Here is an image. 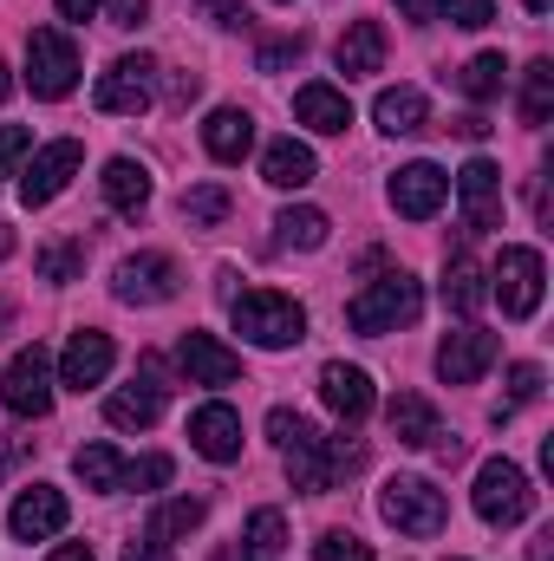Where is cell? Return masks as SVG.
Segmentation results:
<instances>
[{"label":"cell","instance_id":"6da1fadb","mask_svg":"<svg viewBox=\"0 0 554 561\" xmlns=\"http://www.w3.org/2000/svg\"><path fill=\"white\" fill-rule=\"evenodd\" d=\"M268 437H275L280 450H287V477H293V490H307V496H326L339 477H353V470H366V444L353 437H320L313 424L300 419V412H268Z\"/></svg>","mask_w":554,"mask_h":561},{"label":"cell","instance_id":"7a4b0ae2","mask_svg":"<svg viewBox=\"0 0 554 561\" xmlns=\"http://www.w3.org/2000/svg\"><path fill=\"white\" fill-rule=\"evenodd\" d=\"M229 320L242 340L268 346V353H287L307 340V307L293 294H275V287H255V294H229Z\"/></svg>","mask_w":554,"mask_h":561},{"label":"cell","instance_id":"3957f363","mask_svg":"<svg viewBox=\"0 0 554 561\" xmlns=\"http://www.w3.org/2000/svg\"><path fill=\"white\" fill-rule=\"evenodd\" d=\"M417 307H424V287H417L405 268H392V275H379L372 287H359L353 300H346V327L353 333H399V327H412Z\"/></svg>","mask_w":554,"mask_h":561},{"label":"cell","instance_id":"277c9868","mask_svg":"<svg viewBox=\"0 0 554 561\" xmlns=\"http://www.w3.org/2000/svg\"><path fill=\"white\" fill-rule=\"evenodd\" d=\"M379 516H385L399 536H437V529L450 523V503H443V490H437L430 477H392V483L379 490Z\"/></svg>","mask_w":554,"mask_h":561},{"label":"cell","instance_id":"5b68a950","mask_svg":"<svg viewBox=\"0 0 554 561\" xmlns=\"http://www.w3.org/2000/svg\"><path fill=\"white\" fill-rule=\"evenodd\" d=\"M26 85H33V99H66L79 85L72 33H59V26H33L26 33Z\"/></svg>","mask_w":554,"mask_h":561},{"label":"cell","instance_id":"8992f818","mask_svg":"<svg viewBox=\"0 0 554 561\" xmlns=\"http://www.w3.org/2000/svg\"><path fill=\"white\" fill-rule=\"evenodd\" d=\"M529 510H535V490H529L522 463L489 457V463L476 470V516H483V523H496V529H516Z\"/></svg>","mask_w":554,"mask_h":561},{"label":"cell","instance_id":"52a82bcc","mask_svg":"<svg viewBox=\"0 0 554 561\" xmlns=\"http://www.w3.org/2000/svg\"><path fill=\"white\" fill-rule=\"evenodd\" d=\"M489 294L503 300V313L509 320H529L535 307H542V287H549V262H542V249H503L496 255V268H489Z\"/></svg>","mask_w":554,"mask_h":561},{"label":"cell","instance_id":"ba28073f","mask_svg":"<svg viewBox=\"0 0 554 561\" xmlns=\"http://www.w3.org/2000/svg\"><path fill=\"white\" fill-rule=\"evenodd\" d=\"M0 399H7L13 419H46V412H53V353H46L39 340L13 353V366H7V379H0Z\"/></svg>","mask_w":554,"mask_h":561},{"label":"cell","instance_id":"9c48e42d","mask_svg":"<svg viewBox=\"0 0 554 561\" xmlns=\"http://www.w3.org/2000/svg\"><path fill=\"white\" fill-rule=\"evenodd\" d=\"M150 92H157V59H143V53H125V59H112L105 72H99V112H112V118H138L150 112Z\"/></svg>","mask_w":554,"mask_h":561},{"label":"cell","instance_id":"30bf717a","mask_svg":"<svg viewBox=\"0 0 554 561\" xmlns=\"http://www.w3.org/2000/svg\"><path fill=\"white\" fill-rule=\"evenodd\" d=\"M79 163H85V144L79 138H59V144H46V150H33V163L20 170V203H53L72 176H79Z\"/></svg>","mask_w":554,"mask_h":561},{"label":"cell","instance_id":"8fae6325","mask_svg":"<svg viewBox=\"0 0 554 561\" xmlns=\"http://www.w3.org/2000/svg\"><path fill=\"white\" fill-rule=\"evenodd\" d=\"M457 196H463V229L470 236H489L503 222V170L489 157H470L457 170Z\"/></svg>","mask_w":554,"mask_h":561},{"label":"cell","instance_id":"7c38bea8","mask_svg":"<svg viewBox=\"0 0 554 561\" xmlns=\"http://www.w3.org/2000/svg\"><path fill=\"white\" fill-rule=\"evenodd\" d=\"M496 353H503L496 333L457 327V333H443V346H437V373H443V386H476V379L496 366Z\"/></svg>","mask_w":554,"mask_h":561},{"label":"cell","instance_id":"4fadbf2b","mask_svg":"<svg viewBox=\"0 0 554 561\" xmlns=\"http://www.w3.org/2000/svg\"><path fill=\"white\" fill-rule=\"evenodd\" d=\"M112 359H118L112 333H99V327H79V333L66 340L59 386H72V392H92V386H105V379H112Z\"/></svg>","mask_w":554,"mask_h":561},{"label":"cell","instance_id":"5bb4252c","mask_svg":"<svg viewBox=\"0 0 554 561\" xmlns=\"http://www.w3.org/2000/svg\"><path fill=\"white\" fill-rule=\"evenodd\" d=\"M176 366L189 373V386H235L242 379V353L222 346L216 333H196V327L176 340Z\"/></svg>","mask_w":554,"mask_h":561},{"label":"cell","instance_id":"9a60e30c","mask_svg":"<svg viewBox=\"0 0 554 561\" xmlns=\"http://www.w3.org/2000/svg\"><path fill=\"white\" fill-rule=\"evenodd\" d=\"M176 262L170 255H131V262H118V300H131V307H163V300H176Z\"/></svg>","mask_w":554,"mask_h":561},{"label":"cell","instance_id":"2e32d148","mask_svg":"<svg viewBox=\"0 0 554 561\" xmlns=\"http://www.w3.org/2000/svg\"><path fill=\"white\" fill-rule=\"evenodd\" d=\"M66 523H72V510H66V496H59L53 483L20 490V496H13V510H7V529H13L20 542H46V536H59Z\"/></svg>","mask_w":554,"mask_h":561},{"label":"cell","instance_id":"e0dca14e","mask_svg":"<svg viewBox=\"0 0 554 561\" xmlns=\"http://www.w3.org/2000/svg\"><path fill=\"white\" fill-rule=\"evenodd\" d=\"M163 392H170V386H163V366L143 353V379L105 399V419L118 424V431H143V424H157V412H163Z\"/></svg>","mask_w":554,"mask_h":561},{"label":"cell","instance_id":"ac0fdd59","mask_svg":"<svg viewBox=\"0 0 554 561\" xmlns=\"http://www.w3.org/2000/svg\"><path fill=\"white\" fill-rule=\"evenodd\" d=\"M443 196H450V176H443L437 163H405V170L392 176V209H399V216H412V222L437 216V209H443Z\"/></svg>","mask_w":554,"mask_h":561},{"label":"cell","instance_id":"d6986e66","mask_svg":"<svg viewBox=\"0 0 554 561\" xmlns=\"http://www.w3.org/2000/svg\"><path fill=\"white\" fill-rule=\"evenodd\" d=\"M293 118H300L307 131H320V138H339V131L353 125V99H346L339 85L313 79V85H300V92H293Z\"/></svg>","mask_w":554,"mask_h":561},{"label":"cell","instance_id":"ffe728a7","mask_svg":"<svg viewBox=\"0 0 554 561\" xmlns=\"http://www.w3.org/2000/svg\"><path fill=\"white\" fill-rule=\"evenodd\" d=\"M320 399H326V412L346 424H359L372 412V379L359 373V366H346V359H333V366H320Z\"/></svg>","mask_w":554,"mask_h":561},{"label":"cell","instance_id":"44dd1931","mask_svg":"<svg viewBox=\"0 0 554 561\" xmlns=\"http://www.w3.org/2000/svg\"><path fill=\"white\" fill-rule=\"evenodd\" d=\"M189 444H196L209 463H235V457H242V419H235L229 405H203V412L189 419Z\"/></svg>","mask_w":554,"mask_h":561},{"label":"cell","instance_id":"7402d4cb","mask_svg":"<svg viewBox=\"0 0 554 561\" xmlns=\"http://www.w3.org/2000/svg\"><path fill=\"white\" fill-rule=\"evenodd\" d=\"M333 59H339L346 79H372V72L385 66V26H379V20H353V26L339 33Z\"/></svg>","mask_w":554,"mask_h":561},{"label":"cell","instance_id":"603a6c76","mask_svg":"<svg viewBox=\"0 0 554 561\" xmlns=\"http://www.w3.org/2000/svg\"><path fill=\"white\" fill-rule=\"evenodd\" d=\"M203 150H209L216 163H242V157L255 150V118H249L242 105L209 112V125H203Z\"/></svg>","mask_w":554,"mask_h":561},{"label":"cell","instance_id":"cb8c5ba5","mask_svg":"<svg viewBox=\"0 0 554 561\" xmlns=\"http://www.w3.org/2000/svg\"><path fill=\"white\" fill-rule=\"evenodd\" d=\"M372 118H379V131H392V138H417V131H430V105H424L417 85H385L379 105H372Z\"/></svg>","mask_w":554,"mask_h":561},{"label":"cell","instance_id":"d4e9b609","mask_svg":"<svg viewBox=\"0 0 554 561\" xmlns=\"http://www.w3.org/2000/svg\"><path fill=\"white\" fill-rule=\"evenodd\" d=\"M385 424H392V437H399V444H412V450H424V444H437V437H443L437 405H430L424 392H399V399L385 405Z\"/></svg>","mask_w":554,"mask_h":561},{"label":"cell","instance_id":"484cf974","mask_svg":"<svg viewBox=\"0 0 554 561\" xmlns=\"http://www.w3.org/2000/svg\"><path fill=\"white\" fill-rule=\"evenodd\" d=\"M320 176V163H313V150L293 138H275L262 150V183H275V190H307Z\"/></svg>","mask_w":554,"mask_h":561},{"label":"cell","instance_id":"4316f807","mask_svg":"<svg viewBox=\"0 0 554 561\" xmlns=\"http://www.w3.org/2000/svg\"><path fill=\"white\" fill-rule=\"evenodd\" d=\"M99 183H105V203H112L118 216H143V203H150V170H143L138 157H112Z\"/></svg>","mask_w":554,"mask_h":561},{"label":"cell","instance_id":"83f0119b","mask_svg":"<svg viewBox=\"0 0 554 561\" xmlns=\"http://www.w3.org/2000/svg\"><path fill=\"white\" fill-rule=\"evenodd\" d=\"M483 294H489V287H483V268L457 249V255H450V268H443V307H450V313H476V307H483Z\"/></svg>","mask_w":554,"mask_h":561},{"label":"cell","instance_id":"f1b7e54d","mask_svg":"<svg viewBox=\"0 0 554 561\" xmlns=\"http://www.w3.org/2000/svg\"><path fill=\"white\" fill-rule=\"evenodd\" d=\"M275 229H280V249H326V229L333 222H326V209H307L300 203V209H280Z\"/></svg>","mask_w":554,"mask_h":561},{"label":"cell","instance_id":"f546056e","mask_svg":"<svg viewBox=\"0 0 554 561\" xmlns=\"http://www.w3.org/2000/svg\"><path fill=\"white\" fill-rule=\"evenodd\" d=\"M549 112H554V59H535V66L522 72V125L542 131Z\"/></svg>","mask_w":554,"mask_h":561},{"label":"cell","instance_id":"4dcf8cb0","mask_svg":"<svg viewBox=\"0 0 554 561\" xmlns=\"http://www.w3.org/2000/svg\"><path fill=\"white\" fill-rule=\"evenodd\" d=\"M203 516H209V510H203V496H176V503H163V510L143 523V536H150V542H176V536H189Z\"/></svg>","mask_w":554,"mask_h":561},{"label":"cell","instance_id":"1f68e13d","mask_svg":"<svg viewBox=\"0 0 554 561\" xmlns=\"http://www.w3.org/2000/svg\"><path fill=\"white\" fill-rule=\"evenodd\" d=\"M242 542H249V549H242L249 561H280V549H287V516H280V510H255Z\"/></svg>","mask_w":554,"mask_h":561},{"label":"cell","instance_id":"d6a6232c","mask_svg":"<svg viewBox=\"0 0 554 561\" xmlns=\"http://www.w3.org/2000/svg\"><path fill=\"white\" fill-rule=\"evenodd\" d=\"M72 463H79L85 490H118V483H125V457H118L112 444H85V450H79Z\"/></svg>","mask_w":554,"mask_h":561},{"label":"cell","instance_id":"836d02e7","mask_svg":"<svg viewBox=\"0 0 554 561\" xmlns=\"http://www.w3.org/2000/svg\"><path fill=\"white\" fill-rule=\"evenodd\" d=\"M503 79H509L503 53H476V59H470V66L457 72V85H463V92H470L476 105H483V99H496V92H503Z\"/></svg>","mask_w":554,"mask_h":561},{"label":"cell","instance_id":"e575fe53","mask_svg":"<svg viewBox=\"0 0 554 561\" xmlns=\"http://www.w3.org/2000/svg\"><path fill=\"white\" fill-rule=\"evenodd\" d=\"M229 209H235V196H229L222 183H203V190L183 196V222H189V229H216Z\"/></svg>","mask_w":554,"mask_h":561},{"label":"cell","instance_id":"d590c367","mask_svg":"<svg viewBox=\"0 0 554 561\" xmlns=\"http://www.w3.org/2000/svg\"><path fill=\"white\" fill-rule=\"evenodd\" d=\"M79 268H85V242L79 236H59V242L39 249V275L46 280H79Z\"/></svg>","mask_w":554,"mask_h":561},{"label":"cell","instance_id":"8d00e7d4","mask_svg":"<svg viewBox=\"0 0 554 561\" xmlns=\"http://www.w3.org/2000/svg\"><path fill=\"white\" fill-rule=\"evenodd\" d=\"M535 399H542V366H535V359H516V366H509V399L496 405V419H509L516 405H535Z\"/></svg>","mask_w":554,"mask_h":561},{"label":"cell","instance_id":"74e56055","mask_svg":"<svg viewBox=\"0 0 554 561\" xmlns=\"http://www.w3.org/2000/svg\"><path fill=\"white\" fill-rule=\"evenodd\" d=\"M313 561H372V549H366L359 536H346V529H326V536L313 542Z\"/></svg>","mask_w":554,"mask_h":561},{"label":"cell","instance_id":"f35d334b","mask_svg":"<svg viewBox=\"0 0 554 561\" xmlns=\"http://www.w3.org/2000/svg\"><path fill=\"white\" fill-rule=\"evenodd\" d=\"M170 457H138V463H125V490H157V483H170Z\"/></svg>","mask_w":554,"mask_h":561},{"label":"cell","instance_id":"ab89813d","mask_svg":"<svg viewBox=\"0 0 554 561\" xmlns=\"http://www.w3.org/2000/svg\"><path fill=\"white\" fill-rule=\"evenodd\" d=\"M437 7L450 13V26H470V33L496 20V0H437Z\"/></svg>","mask_w":554,"mask_h":561},{"label":"cell","instance_id":"60d3db41","mask_svg":"<svg viewBox=\"0 0 554 561\" xmlns=\"http://www.w3.org/2000/svg\"><path fill=\"white\" fill-rule=\"evenodd\" d=\"M293 59H300V39H268V46L255 53V66H262V72H287Z\"/></svg>","mask_w":554,"mask_h":561},{"label":"cell","instance_id":"b9f144b4","mask_svg":"<svg viewBox=\"0 0 554 561\" xmlns=\"http://www.w3.org/2000/svg\"><path fill=\"white\" fill-rule=\"evenodd\" d=\"M143 20H150V0H112V26H125V33H138Z\"/></svg>","mask_w":554,"mask_h":561},{"label":"cell","instance_id":"7bdbcfd3","mask_svg":"<svg viewBox=\"0 0 554 561\" xmlns=\"http://www.w3.org/2000/svg\"><path fill=\"white\" fill-rule=\"evenodd\" d=\"M26 144H33V131H26V125H0V170H7L13 157H26Z\"/></svg>","mask_w":554,"mask_h":561},{"label":"cell","instance_id":"ee69618b","mask_svg":"<svg viewBox=\"0 0 554 561\" xmlns=\"http://www.w3.org/2000/svg\"><path fill=\"white\" fill-rule=\"evenodd\" d=\"M189 99H203V72H176L170 79V105H189Z\"/></svg>","mask_w":554,"mask_h":561},{"label":"cell","instance_id":"f6af8a7d","mask_svg":"<svg viewBox=\"0 0 554 561\" xmlns=\"http://www.w3.org/2000/svg\"><path fill=\"white\" fill-rule=\"evenodd\" d=\"M450 131H457L463 144H483V138H489V118H483V112H470V118H457Z\"/></svg>","mask_w":554,"mask_h":561},{"label":"cell","instance_id":"bcb514c9","mask_svg":"<svg viewBox=\"0 0 554 561\" xmlns=\"http://www.w3.org/2000/svg\"><path fill=\"white\" fill-rule=\"evenodd\" d=\"M399 7H405V20H417V26L437 20V0H399Z\"/></svg>","mask_w":554,"mask_h":561},{"label":"cell","instance_id":"7dc6e473","mask_svg":"<svg viewBox=\"0 0 554 561\" xmlns=\"http://www.w3.org/2000/svg\"><path fill=\"white\" fill-rule=\"evenodd\" d=\"M125 561H170V556H163V542H150V536H143V542L125 549Z\"/></svg>","mask_w":554,"mask_h":561},{"label":"cell","instance_id":"c3c4849f","mask_svg":"<svg viewBox=\"0 0 554 561\" xmlns=\"http://www.w3.org/2000/svg\"><path fill=\"white\" fill-rule=\"evenodd\" d=\"M99 7H105V0H59V13H66V20H92Z\"/></svg>","mask_w":554,"mask_h":561},{"label":"cell","instance_id":"681fc988","mask_svg":"<svg viewBox=\"0 0 554 561\" xmlns=\"http://www.w3.org/2000/svg\"><path fill=\"white\" fill-rule=\"evenodd\" d=\"M529 561H554V529H542V536H535V549H529Z\"/></svg>","mask_w":554,"mask_h":561},{"label":"cell","instance_id":"f907efd6","mask_svg":"<svg viewBox=\"0 0 554 561\" xmlns=\"http://www.w3.org/2000/svg\"><path fill=\"white\" fill-rule=\"evenodd\" d=\"M53 561H92V542H66Z\"/></svg>","mask_w":554,"mask_h":561},{"label":"cell","instance_id":"816d5d0a","mask_svg":"<svg viewBox=\"0 0 554 561\" xmlns=\"http://www.w3.org/2000/svg\"><path fill=\"white\" fill-rule=\"evenodd\" d=\"M7 255H13V229L0 222V262H7Z\"/></svg>","mask_w":554,"mask_h":561},{"label":"cell","instance_id":"f5cc1de1","mask_svg":"<svg viewBox=\"0 0 554 561\" xmlns=\"http://www.w3.org/2000/svg\"><path fill=\"white\" fill-rule=\"evenodd\" d=\"M7 327H13V307H7V300H0V333H7Z\"/></svg>","mask_w":554,"mask_h":561},{"label":"cell","instance_id":"db71d44e","mask_svg":"<svg viewBox=\"0 0 554 561\" xmlns=\"http://www.w3.org/2000/svg\"><path fill=\"white\" fill-rule=\"evenodd\" d=\"M7 92H13V79H7V59H0V99H7Z\"/></svg>","mask_w":554,"mask_h":561},{"label":"cell","instance_id":"11a10c76","mask_svg":"<svg viewBox=\"0 0 554 561\" xmlns=\"http://www.w3.org/2000/svg\"><path fill=\"white\" fill-rule=\"evenodd\" d=\"M216 561H249V556H242V549H222V556H216Z\"/></svg>","mask_w":554,"mask_h":561},{"label":"cell","instance_id":"9f6ffc18","mask_svg":"<svg viewBox=\"0 0 554 561\" xmlns=\"http://www.w3.org/2000/svg\"><path fill=\"white\" fill-rule=\"evenodd\" d=\"M522 7H529V13H549V0H522Z\"/></svg>","mask_w":554,"mask_h":561},{"label":"cell","instance_id":"6f0895ef","mask_svg":"<svg viewBox=\"0 0 554 561\" xmlns=\"http://www.w3.org/2000/svg\"><path fill=\"white\" fill-rule=\"evenodd\" d=\"M450 561H457V556H450Z\"/></svg>","mask_w":554,"mask_h":561}]
</instances>
